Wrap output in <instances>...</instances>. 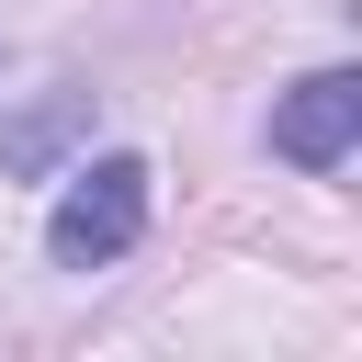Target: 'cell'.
Instances as JSON below:
<instances>
[{
  "label": "cell",
  "instance_id": "obj_1",
  "mask_svg": "<svg viewBox=\"0 0 362 362\" xmlns=\"http://www.w3.org/2000/svg\"><path fill=\"white\" fill-rule=\"evenodd\" d=\"M147 238V158H90V170H68V192H57V215H45V249L68 260V272H102V260H124Z\"/></svg>",
  "mask_w": 362,
  "mask_h": 362
},
{
  "label": "cell",
  "instance_id": "obj_2",
  "mask_svg": "<svg viewBox=\"0 0 362 362\" xmlns=\"http://www.w3.org/2000/svg\"><path fill=\"white\" fill-rule=\"evenodd\" d=\"M351 136H362V79H351V68L294 79V102L272 113V147H283L294 170H339V158H351Z\"/></svg>",
  "mask_w": 362,
  "mask_h": 362
},
{
  "label": "cell",
  "instance_id": "obj_3",
  "mask_svg": "<svg viewBox=\"0 0 362 362\" xmlns=\"http://www.w3.org/2000/svg\"><path fill=\"white\" fill-rule=\"evenodd\" d=\"M68 124H79V102H57V113H34V124H11V136H0V170H34V158H45L57 136H68Z\"/></svg>",
  "mask_w": 362,
  "mask_h": 362
}]
</instances>
